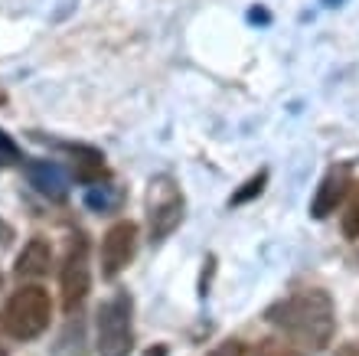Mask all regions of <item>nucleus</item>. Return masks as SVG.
<instances>
[{
    "mask_svg": "<svg viewBox=\"0 0 359 356\" xmlns=\"http://www.w3.org/2000/svg\"><path fill=\"white\" fill-rule=\"evenodd\" d=\"M265 317H268V324L281 330L284 340L294 343L301 353H320L333 340V330H337L333 301H330V294L320 288L297 291L291 298L278 301V304L268 308Z\"/></svg>",
    "mask_w": 359,
    "mask_h": 356,
    "instance_id": "nucleus-1",
    "label": "nucleus"
},
{
    "mask_svg": "<svg viewBox=\"0 0 359 356\" xmlns=\"http://www.w3.org/2000/svg\"><path fill=\"white\" fill-rule=\"evenodd\" d=\"M49 317H53L49 291L39 284H23L0 310V334H7L10 340H36L49 327Z\"/></svg>",
    "mask_w": 359,
    "mask_h": 356,
    "instance_id": "nucleus-2",
    "label": "nucleus"
},
{
    "mask_svg": "<svg viewBox=\"0 0 359 356\" xmlns=\"http://www.w3.org/2000/svg\"><path fill=\"white\" fill-rule=\"evenodd\" d=\"M98 356H128L134 350V301L128 291H118L98 308L95 320Z\"/></svg>",
    "mask_w": 359,
    "mask_h": 356,
    "instance_id": "nucleus-3",
    "label": "nucleus"
},
{
    "mask_svg": "<svg viewBox=\"0 0 359 356\" xmlns=\"http://www.w3.org/2000/svg\"><path fill=\"white\" fill-rule=\"evenodd\" d=\"M183 223V193L170 173H161L147 183V235L151 242H163Z\"/></svg>",
    "mask_w": 359,
    "mask_h": 356,
    "instance_id": "nucleus-4",
    "label": "nucleus"
},
{
    "mask_svg": "<svg viewBox=\"0 0 359 356\" xmlns=\"http://www.w3.org/2000/svg\"><path fill=\"white\" fill-rule=\"evenodd\" d=\"M92 288V262H88V239L82 232L72 235L69 252L62 258V272H59V291H62V308L72 310L88 298Z\"/></svg>",
    "mask_w": 359,
    "mask_h": 356,
    "instance_id": "nucleus-5",
    "label": "nucleus"
},
{
    "mask_svg": "<svg viewBox=\"0 0 359 356\" xmlns=\"http://www.w3.org/2000/svg\"><path fill=\"white\" fill-rule=\"evenodd\" d=\"M134 252H137V225L131 219L114 223L102 239V278H118V275L131 265Z\"/></svg>",
    "mask_w": 359,
    "mask_h": 356,
    "instance_id": "nucleus-6",
    "label": "nucleus"
},
{
    "mask_svg": "<svg viewBox=\"0 0 359 356\" xmlns=\"http://www.w3.org/2000/svg\"><path fill=\"white\" fill-rule=\"evenodd\" d=\"M27 180L29 187L43 193L46 199H66L69 197V180H66V170L59 167L56 160H29L27 164Z\"/></svg>",
    "mask_w": 359,
    "mask_h": 356,
    "instance_id": "nucleus-7",
    "label": "nucleus"
},
{
    "mask_svg": "<svg viewBox=\"0 0 359 356\" xmlns=\"http://www.w3.org/2000/svg\"><path fill=\"white\" fill-rule=\"evenodd\" d=\"M353 180H350V170L340 167V170H330L327 177H323V183L317 187V197H313V206L311 213L317 216V219H327L330 213H337V206H340L343 199H346V193H350Z\"/></svg>",
    "mask_w": 359,
    "mask_h": 356,
    "instance_id": "nucleus-8",
    "label": "nucleus"
},
{
    "mask_svg": "<svg viewBox=\"0 0 359 356\" xmlns=\"http://www.w3.org/2000/svg\"><path fill=\"white\" fill-rule=\"evenodd\" d=\"M69 157H72V177L86 187H95L104 180V154L88 144H69Z\"/></svg>",
    "mask_w": 359,
    "mask_h": 356,
    "instance_id": "nucleus-9",
    "label": "nucleus"
},
{
    "mask_svg": "<svg viewBox=\"0 0 359 356\" xmlns=\"http://www.w3.org/2000/svg\"><path fill=\"white\" fill-rule=\"evenodd\" d=\"M49 265H53V245L36 235L17 255V268L13 272H17V278H43V275H49Z\"/></svg>",
    "mask_w": 359,
    "mask_h": 356,
    "instance_id": "nucleus-10",
    "label": "nucleus"
},
{
    "mask_svg": "<svg viewBox=\"0 0 359 356\" xmlns=\"http://www.w3.org/2000/svg\"><path fill=\"white\" fill-rule=\"evenodd\" d=\"M86 203L92 209H98V213H108V209H114L118 206V193H114L111 187H88V193H86Z\"/></svg>",
    "mask_w": 359,
    "mask_h": 356,
    "instance_id": "nucleus-11",
    "label": "nucleus"
},
{
    "mask_svg": "<svg viewBox=\"0 0 359 356\" xmlns=\"http://www.w3.org/2000/svg\"><path fill=\"white\" fill-rule=\"evenodd\" d=\"M248 356H304L301 350L287 343V340H265V343H258V350H252Z\"/></svg>",
    "mask_w": 359,
    "mask_h": 356,
    "instance_id": "nucleus-12",
    "label": "nucleus"
},
{
    "mask_svg": "<svg viewBox=\"0 0 359 356\" xmlns=\"http://www.w3.org/2000/svg\"><path fill=\"white\" fill-rule=\"evenodd\" d=\"M343 235H346V239H359V187H356V193H353L346 213H343Z\"/></svg>",
    "mask_w": 359,
    "mask_h": 356,
    "instance_id": "nucleus-13",
    "label": "nucleus"
},
{
    "mask_svg": "<svg viewBox=\"0 0 359 356\" xmlns=\"http://www.w3.org/2000/svg\"><path fill=\"white\" fill-rule=\"evenodd\" d=\"M17 164H20V147H17V141H13L7 131H0V170L17 167Z\"/></svg>",
    "mask_w": 359,
    "mask_h": 356,
    "instance_id": "nucleus-14",
    "label": "nucleus"
},
{
    "mask_svg": "<svg viewBox=\"0 0 359 356\" xmlns=\"http://www.w3.org/2000/svg\"><path fill=\"white\" fill-rule=\"evenodd\" d=\"M265 173H258V177H252L245 183V190H242V193H236V197H232V203H245L248 197H255V193H262V187H265Z\"/></svg>",
    "mask_w": 359,
    "mask_h": 356,
    "instance_id": "nucleus-15",
    "label": "nucleus"
},
{
    "mask_svg": "<svg viewBox=\"0 0 359 356\" xmlns=\"http://www.w3.org/2000/svg\"><path fill=\"white\" fill-rule=\"evenodd\" d=\"M206 356H245V343H242V340H222V343Z\"/></svg>",
    "mask_w": 359,
    "mask_h": 356,
    "instance_id": "nucleus-16",
    "label": "nucleus"
},
{
    "mask_svg": "<svg viewBox=\"0 0 359 356\" xmlns=\"http://www.w3.org/2000/svg\"><path fill=\"white\" fill-rule=\"evenodd\" d=\"M333 356H359V347H356V343H343V347L337 350Z\"/></svg>",
    "mask_w": 359,
    "mask_h": 356,
    "instance_id": "nucleus-17",
    "label": "nucleus"
},
{
    "mask_svg": "<svg viewBox=\"0 0 359 356\" xmlns=\"http://www.w3.org/2000/svg\"><path fill=\"white\" fill-rule=\"evenodd\" d=\"M144 356H167V350H163V347H154V350H147Z\"/></svg>",
    "mask_w": 359,
    "mask_h": 356,
    "instance_id": "nucleus-18",
    "label": "nucleus"
},
{
    "mask_svg": "<svg viewBox=\"0 0 359 356\" xmlns=\"http://www.w3.org/2000/svg\"><path fill=\"white\" fill-rule=\"evenodd\" d=\"M0 288H4V275H0Z\"/></svg>",
    "mask_w": 359,
    "mask_h": 356,
    "instance_id": "nucleus-19",
    "label": "nucleus"
},
{
    "mask_svg": "<svg viewBox=\"0 0 359 356\" xmlns=\"http://www.w3.org/2000/svg\"><path fill=\"white\" fill-rule=\"evenodd\" d=\"M0 356H7V353H4V350H0Z\"/></svg>",
    "mask_w": 359,
    "mask_h": 356,
    "instance_id": "nucleus-20",
    "label": "nucleus"
}]
</instances>
